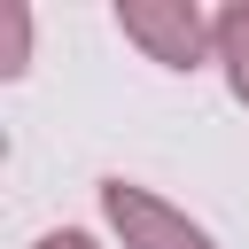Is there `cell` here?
<instances>
[{"mask_svg": "<svg viewBox=\"0 0 249 249\" xmlns=\"http://www.w3.org/2000/svg\"><path fill=\"white\" fill-rule=\"evenodd\" d=\"M31 249H101V241H93V233H78V226H54V233H39Z\"/></svg>", "mask_w": 249, "mask_h": 249, "instance_id": "cell-5", "label": "cell"}, {"mask_svg": "<svg viewBox=\"0 0 249 249\" xmlns=\"http://www.w3.org/2000/svg\"><path fill=\"white\" fill-rule=\"evenodd\" d=\"M101 218H109L117 249H218L210 226H195L179 202H163L132 179H101Z\"/></svg>", "mask_w": 249, "mask_h": 249, "instance_id": "cell-2", "label": "cell"}, {"mask_svg": "<svg viewBox=\"0 0 249 249\" xmlns=\"http://www.w3.org/2000/svg\"><path fill=\"white\" fill-rule=\"evenodd\" d=\"M218 62H226V86H233V101L249 109V0L218 8Z\"/></svg>", "mask_w": 249, "mask_h": 249, "instance_id": "cell-3", "label": "cell"}, {"mask_svg": "<svg viewBox=\"0 0 249 249\" xmlns=\"http://www.w3.org/2000/svg\"><path fill=\"white\" fill-rule=\"evenodd\" d=\"M117 31L163 70L218 62V16H202L195 0H117Z\"/></svg>", "mask_w": 249, "mask_h": 249, "instance_id": "cell-1", "label": "cell"}, {"mask_svg": "<svg viewBox=\"0 0 249 249\" xmlns=\"http://www.w3.org/2000/svg\"><path fill=\"white\" fill-rule=\"evenodd\" d=\"M23 62H31V8L8 0L0 8V78H23Z\"/></svg>", "mask_w": 249, "mask_h": 249, "instance_id": "cell-4", "label": "cell"}]
</instances>
